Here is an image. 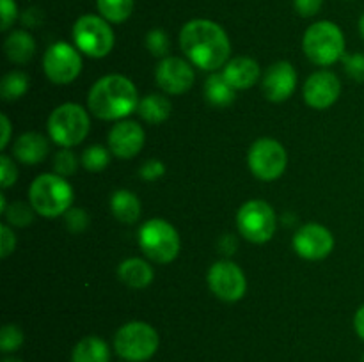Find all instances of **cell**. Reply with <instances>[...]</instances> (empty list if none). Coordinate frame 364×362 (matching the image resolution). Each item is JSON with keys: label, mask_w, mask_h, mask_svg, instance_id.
Wrapping results in <instances>:
<instances>
[{"label": "cell", "mask_w": 364, "mask_h": 362, "mask_svg": "<svg viewBox=\"0 0 364 362\" xmlns=\"http://www.w3.org/2000/svg\"><path fill=\"white\" fill-rule=\"evenodd\" d=\"M180 48L185 57L203 71L224 67L231 55V43L226 31L205 18L191 20L181 27Z\"/></svg>", "instance_id": "cell-1"}, {"label": "cell", "mask_w": 364, "mask_h": 362, "mask_svg": "<svg viewBox=\"0 0 364 362\" xmlns=\"http://www.w3.org/2000/svg\"><path fill=\"white\" fill-rule=\"evenodd\" d=\"M137 87L124 75H105L95 82L87 96L92 116L103 121L124 119L139 106Z\"/></svg>", "instance_id": "cell-2"}, {"label": "cell", "mask_w": 364, "mask_h": 362, "mask_svg": "<svg viewBox=\"0 0 364 362\" xmlns=\"http://www.w3.org/2000/svg\"><path fill=\"white\" fill-rule=\"evenodd\" d=\"M28 202L38 215L55 219L73 204V188L66 177L55 172L39 174L28 188Z\"/></svg>", "instance_id": "cell-3"}, {"label": "cell", "mask_w": 364, "mask_h": 362, "mask_svg": "<svg viewBox=\"0 0 364 362\" xmlns=\"http://www.w3.org/2000/svg\"><path fill=\"white\" fill-rule=\"evenodd\" d=\"M302 50L316 66H331L343 59L345 35L334 21H316L304 32Z\"/></svg>", "instance_id": "cell-4"}, {"label": "cell", "mask_w": 364, "mask_h": 362, "mask_svg": "<svg viewBox=\"0 0 364 362\" xmlns=\"http://www.w3.org/2000/svg\"><path fill=\"white\" fill-rule=\"evenodd\" d=\"M160 336L146 322H128L114 336V351L127 362H146L155 357Z\"/></svg>", "instance_id": "cell-5"}, {"label": "cell", "mask_w": 364, "mask_h": 362, "mask_svg": "<svg viewBox=\"0 0 364 362\" xmlns=\"http://www.w3.org/2000/svg\"><path fill=\"white\" fill-rule=\"evenodd\" d=\"M48 135L60 148L78 146L91 130L87 110L78 103H63L48 117Z\"/></svg>", "instance_id": "cell-6"}, {"label": "cell", "mask_w": 364, "mask_h": 362, "mask_svg": "<svg viewBox=\"0 0 364 362\" xmlns=\"http://www.w3.org/2000/svg\"><path fill=\"white\" fill-rule=\"evenodd\" d=\"M139 247L148 259L166 265L174 261L180 254V234L167 220L151 219L139 229Z\"/></svg>", "instance_id": "cell-7"}, {"label": "cell", "mask_w": 364, "mask_h": 362, "mask_svg": "<svg viewBox=\"0 0 364 362\" xmlns=\"http://www.w3.org/2000/svg\"><path fill=\"white\" fill-rule=\"evenodd\" d=\"M73 43L78 52L91 59H103L112 52L116 35L105 18L98 14H84L73 25Z\"/></svg>", "instance_id": "cell-8"}, {"label": "cell", "mask_w": 364, "mask_h": 362, "mask_svg": "<svg viewBox=\"0 0 364 362\" xmlns=\"http://www.w3.org/2000/svg\"><path fill=\"white\" fill-rule=\"evenodd\" d=\"M237 227L242 238L251 243H267L272 240L277 227L274 208L265 201L252 199L240 206L237 213Z\"/></svg>", "instance_id": "cell-9"}, {"label": "cell", "mask_w": 364, "mask_h": 362, "mask_svg": "<svg viewBox=\"0 0 364 362\" xmlns=\"http://www.w3.org/2000/svg\"><path fill=\"white\" fill-rule=\"evenodd\" d=\"M252 176L262 181H276L284 174L288 165V153L276 138L262 137L252 142L247 155Z\"/></svg>", "instance_id": "cell-10"}, {"label": "cell", "mask_w": 364, "mask_h": 362, "mask_svg": "<svg viewBox=\"0 0 364 362\" xmlns=\"http://www.w3.org/2000/svg\"><path fill=\"white\" fill-rule=\"evenodd\" d=\"M43 71L52 84H71L82 71L80 52L70 43H53L43 55Z\"/></svg>", "instance_id": "cell-11"}, {"label": "cell", "mask_w": 364, "mask_h": 362, "mask_svg": "<svg viewBox=\"0 0 364 362\" xmlns=\"http://www.w3.org/2000/svg\"><path fill=\"white\" fill-rule=\"evenodd\" d=\"M208 287L219 300L223 302H238L244 298L247 290V280L245 273L240 266L233 261H217L208 270Z\"/></svg>", "instance_id": "cell-12"}, {"label": "cell", "mask_w": 364, "mask_h": 362, "mask_svg": "<svg viewBox=\"0 0 364 362\" xmlns=\"http://www.w3.org/2000/svg\"><path fill=\"white\" fill-rule=\"evenodd\" d=\"M334 248V236L326 226L316 222L299 227L294 236V251L308 261L326 259Z\"/></svg>", "instance_id": "cell-13"}, {"label": "cell", "mask_w": 364, "mask_h": 362, "mask_svg": "<svg viewBox=\"0 0 364 362\" xmlns=\"http://www.w3.org/2000/svg\"><path fill=\"white\" fill-rule=\"evenodd\" d=\"M155 78L159 87L166 94L180 96L191 91L196 80V73L187 60L181 57L169 55L159 62L155 70Z\"/></svg>", "instance_id": "cell-14"}, {"label": "cell", "mask_w": 364, "mask_h": 362, "mask_svg": "<svg viewBox=\"0 0 364 362\" xmlns=\"http://www.w3.org/2000/svg\"><path fill=\"white\" fill-rule=\"evenodd\" d=\"M341 94V82L333 71L320 70L309 75L302 87L304 102L311 109L326 110L338 102Z\"/></svg>", "instance_id": "cell-15"}, {"label": "cell", "mask_w": 364, "mask_h": 362, "mask_svg": "<svg viewBox=\"0 0 364 362\" xmlns=\"http://www.w3.org/2000/svg\"><path fill=\"white\" fill-rule=\"evenodd\" d=\"M262 89L269 102H287L297 89V71L288 60H277L263 75Z\"/></svg>", "instance_id": "cell-16"}, {"label": "cell", "mask_w": 364, "mask_h": 362, "mask_svg": "<svg viewBox=\"0 0 364 362\" xmlns=\"http://www.w3.org/2000/svg\"><path fill=\"white\" fill-rule=\"evenodd\" d=\"M109 149L117 158H134L144 148L146 133L142 126L135 121H119L109 131Z\"/></svg>", "instance_id": "cell-17"}, {"label": "cell", "mask_w": 364, "mask_h": 362, "mask_svg": "<svg viewBox=\"0 0 364 362\" xmlns=\"http://www.w3.org/2000/svg\"><path fill=\"white\" fill-rule=\"evenodd\" d=\"M224 78L235 91H244L252 87L259 78V64L251 57H235L228 60L223 70Z\"/></svg>", "instance_id": "cell-18"}, {"label": "cell", "mask_w": 364, "mask_h": 362, "mask_svg": "<svg viewBox=\"0 0 364 362\" xmlns=\"http://www.w3.org/2000/svg\"><path fill=\"white\" fill-rule=\"evenodd\" d=\"M50 144L38 131H27L14 141L13 155L25 165H36L48 156Z\"/></svg>", "instance_id": "cell-19"}, {"label": "cell", "mask_w": 364, "mask_h": 362, "mask_svg": "<svg viewBox=\"0 0 364 362\" xmlns=\"http://www.w3.org/2000/svg\"><path fill=\"white\" fill-rule=\"evenodd\" d=\"M117 275H119L121 283L127 284V286L134 287V290H142L153 283L155 272H153L151 265L144 259L130 258L121 263L119 268H117Z\"/></svg>", "instance_id": "cell-20"}, {"label": "cell", "mask_w": 364, "mask_h": 362, "mask_svg": "<svg viewBox=\"0 0 364 362\" xmlns=\"http://www.w3.org/2000/svg\"><path fill=\"white\" fill-rule=\"evenodd\" d=\"M6 57L14 64H27L36 53V41L28 32L13 31L4 41Z\"/></svg>", "instance_id": "cell-21"}, {"label": "cell", "mask_w": 364, "mask_h": 362, "mask_svg": "<svg viewBox=\"0 0 364 362\" xmlns=\"http://www.w3.org/2000/svg\"><path fill=\"white\" fill-rule=\"evenodd\" d=\"M110 212L121 224H135L141 219L142 206L134 192L117 190L110 197Z\"/></svg>", "instance_id": "cell-22"}, {"label": "cell", "mask_w": 364, "mask_h": 362, "mask_svg": "<svg viewBox=\"0 0 364 362\" xmlns=\"http://www.w3.org/2000/svg\"><path fill=\"white\" fill-rule=\"evenodd\" d=\"M71 362H110V346L98 336L82 337L71 351Z\"/></svg>", "instance_id": "cell-23"}, {"label": "cell", "mask_w": 364, "mask_h": 362, "mask_svg": "<svg viewBox=\"0 0 364 362\" xmlns=\"http://www.w3.org/2000/svg\"><path fill=\"white\" fill-rule=\"evenodd\" d=\"M171 110H173V105H171L169 98L164 94H148L139 102L137 112L141 116L142 121L149 124H160L164 121L169 119Z\"/></svg>", "instance_id": "cell-24"}, {"label": "cell", "mask_w": 364, "mask_h": 362, "mask_svg": "<svg viewBox=\"0 0 364 362\" xmlns=\"http://www.w3.org/2000/svg\"><path fill=\"white\" fill-rule=\"evenodd\" d=\"M235 96H237V91L228 84L223 73L210 75L205 84V98L210 105L217 106V109H224V106H230L235 102Z\"/></svg>", "instance_id": "cell-25"}, {"label": "cell", "mask_w": 364, "mask_h": 362, "mask_svg": "<svg viewBox=\"0 0 364 362\" xmlns=\"http://www.w3.org/2000/svg\"><path fill=\"white\" fill-rule=\"evenodd\" d=\"M100 16L105 18L109 23H123L132 16L134 0H96Z\"/></svg>", "instance_id": "cell-26"}, {"label": "cell", "mask_w": 364, "mask_h": 362, "mask_svg": "<svg viewBox=\"0 0 364 362\" xmlns=\"http://www.w3.org/2000/svg\"><path fill=\"white\" fill-rule=\"evenodd\" d=\"M28 77L23 71H9L0 82V94L4 102H16L28 91Z\"/></svg>", "instance_id": "cell-27"}, {"label": "cell", "mask_w": 364, "mask_h": 362, "mask_svg": "<svg viewBox=\"0 0 364 362\" xmlns=\"http://www.w3.org/2000/svg\"><path fill=\"white\" fill-rule=\"evenodd\" d=\"M110 149L103 148V146H89L84 153H82V165L89 170V172H102L109 167L110 163Z\"/></svg>", "instance_id": "cell-28"}, {"label": "cell", "mask_w": 364, "mask_h": 362, "mask_svg": "<svg viewBox=\"0 0 364 362\" xmlns=\"http://www.w3.org/2000/svg\"><path fill=\"white\" fill-rule=\"evenodd\" d=\"M34 213L31 202L27 204V202L18 201L6 209V220L13 227H27L34 222Z\"/></svg>", "instance_id": "cell-29"}, {"label": "cell", "mask_w": 364, "mask_h": 362, "mask_svg": "<svg viewBox=\"0 0 364 362\" xmlns=\"http://www.w3.org/2000/svg\"><path fill=\"white\" fill-rule=\"evenodd\" d=\"M23 341V330L18 325H14V323H7V325L0 329V350L4 353H13V351L20 350Z\"/></svg>", "instance_id": "cell-30"}, {"label": "cell", "mask_w": 364, "mask_h": 362, "mask_svg": "<svg viewBox=\"0 0 364 362\" xmlns=\"http://www.w3.org/2000/svg\"><path fill=\"white\" fill-rule=\"evenodd\" d=\"M146 48L149 50L151 55L166 59V57H169L167 53H169L171 50L169 35H167L166 31H162V28H153V31H149L148 34H146Z\"/></svg>", "instance_id": "cell-31"}, {"label": "cell", "mask_w": 364, "mask_h": 362, "mask_svg": "<svg viewBox=\"0 0 364 362\" xmlns=\"http://www.w3.org/2000/svg\"><path fill=\"white\" fill-rule=\"evenodd\" d=\"M78 169V158L75 156L73 151H70L68 148L60 149L59 153H55L53 156V172L59 174V176L68 177L71 174L77 172Z\"/></svg>", "instance_id": "cell-32"}, {"label": "cell", "mask_w": 364, "mask_h": 362, "mask_svg": "<svg viewBox=\"0 0 364 362\" xmlns=\"http://www.w3.org/2000/svg\"><path fill=\"white\" fill-rule=\"evenodd\" d=\"M341 60L348 77L364 84V53H345Z\"/></svg>", "instance_id": "cell-33"}, {"label": "cell", "mask_w": 364, "mask_h": 362, "mask_svg": "<svg viewBox=\"0 0 364 362\" xmlns=\"http://www.w3.org/2000/svg\"><path fill=\"white\" fill-rule=\"evenodd\" d=\"M64 222H66L68 231L71 233H82L89 227V215L82 208H70L64 213Z\"/></svg>", "instance_id": "cell-34"}, {"label": "cell", "mask_w": 364, "mask_h": 362, "mask_svg": "<svg viewBox=\"0 0 364 362\" xmlns=\"http://www.w3.org/2000/svg\"><path fill=\"white\" fill-rule=\"evenodd\" d=\"M0 187L2 188H9L16 183L18 180V169L14 165L13 160L9 158L7 155L0 156Z\"/></svg>", "instance_id": "cell-35"}, {"label": "cell", "mask_w": 364, "mask_h": 362, "mask_svg": "<svg viewBox=\"0 0 364 362\" xmlns=\"http://www.w3.org/2000/svg\"><path fill=\"white\" fill-rule=\"evenodd\" d=\"M164 174H166V165H164L160 160L155 158L144 162L141 165V169H139V176L144 181H156L159 177H162Z\"/></svg>", "instance_id": "cell-36"}, {"label": "cell", "mask_w": 364, "mask_h": 362, "mask_svg": "<svg viewBox=\"0 0 364 362\" xmlns=\"http://www.w3.org/2000/svg\"><path fill=\"white\" fill-rule=\"evenodd\" d=\"M0 9H2V25H0V31L6 32L9 31L11 25L18 18L16 0H0Z\"/></svg>", "instance_id": "cell-37"}, {"label": "cell", "mask_w": 364, "mask_h": 362, "mask_svg": "<svg viewBox=\"0 0 364 362\" xmlns=\"http://www.w3.org/2000/svg\"><path fill=\"white\" fill-rule=\"evenodd\" d=\"M0 256H2L4 259L9 258L11 254H13L14 247H16V236H14V231L11 229L7 224H4L2 229H0Z\"/></svg>", "instance_id": "cell-38"}, {"label": "cell", "mask_w": 364, "mask_h": 362, "mask_svg": "<svg viewBox=\"0 0 364 362\" xmlns=\"http://www.w3.org/2000/svg\"><path fill=\"white\" fill-rule=\"evenodd\" d=\"M323 0H294V7L301 16L311 18L320 13Z\"/></svg>", "instance_id": "cell-39"}, {"label": "cell", "mask_w": 364, "mask_h": 362, "mask_svg": "<svg viewBox=\"0 0 364 362\" xmlns=\"http://www.w3.org/2000/svg\"><path fill=\"white\" fill-rule=\"evenodd\" d=\"M0 123H2V138H0V149H6L7 144L11 141V123H9V117L6 114L0 116Z\"/></svg>", "instance_id": "cell-40"}, {"label": "cell", "mask_w": 364, "mask_h": 362, "mask_svg": "<svg viewBox=\"0 0 364 362\" xmlns=\"http://www.w3.org/2000/svg\"><path fill=\"white\" fill-rule=\"evenodd\" d=\"M219 248L223 254H233L237 251V240H235L233 234H226V236L220 238Z\"/></svg>", "instance_id": "cell-41"}, {"label": "cell", "mask_w": 364, "mask_h": 362, "mask_svg": "<svg viewBox=\"0 0 364 362\" xmlns=\"http://www.w3.org/2000/svg\"><path fill=\"white\" fill-rule=\"evenodd\" d=\"M21 21H23L27 27H38V25L41 23V14L38 13V9H27L23 13Z\"/></svg>", "instance_id": "cell-42"}, {"label": "cell", "mask_w": 364, "mask_h": 362, "mask_svg": "<svg viewBox=\"0 0 364 362\" xmlns=\"http://www.w3.org/2000/svg\"><path fill=\"white\" fill-rule=\"evenodd\" d=\"M354 329H355V334H358V336L364 341V305H361V307L355 311Z\"/></svg>", "instance_id": "cell-43"}, {"label": "cell", "mask_w": 364, "mask_h": 362, "mask_svg": "<svg viewBox=\"0 0 364 362\" xmlns=\"http://www.w3.org/2000/svg\"><path fill=\"white\" fill-rule=\"evenodd\" d=\"M6 209H7V202H6V195H0V212L2 213H6Z\"/></svg>", "instance_id": "cell-44"}, {"label": "cell", "mask_w": 364, "mask_h": 362, "mask_svg": "<svg viewBox=\"0 0 364 362\" xmlns=\"http://www.w3.org/2000/svg\"><path fill=\"white\" fill-rule=\"evenodd\" d=\"M359 32H361V35L364 38V14L361 16V20H359Z\"/></svg>", "instance_id": "cell-45"}, {"label": "cell", "mask_w": 364, "mask_h": 362, "mask_svg": "<svg viewBox=\"0 0 364 362\" xmlns=\"http://www.w3.org/2000/svg\"><path fill=\"white\" fill-rule=\"evenodd\" d=\"M2 362H23V361H21V358H18V357H6Z\"/></svg>", "instance_id": "cell-46"}]
</instances>
